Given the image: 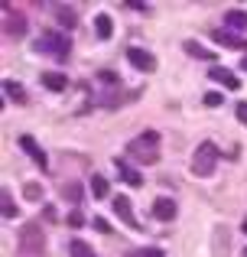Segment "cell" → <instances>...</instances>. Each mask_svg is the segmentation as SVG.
<instances>
[{"label":"cell","mask_w":247,"mask_h":257,"mask_svg":"<svg viewBox=\"0 0 247 257\" xmlns=\"http://www.w3.org/2000/svg\"><path fill=\"white\" fill-rule=\"evenodd\" d=\"M127 157H133L137 163L153 166L159 160V134L146 131V134H140V137H133L130 144H127Z\"/></svg>","instance_id":"1"},{"label":"cell","mask_w":247,"mask_h":257,"mask_svg":"<svg viewBox=\"0 0 247 257\" xmlns=\"http://www.w3.org/2000/svg\"><path fill=\"white\" fill-rule=\"evenodd\" d=\"M17 247H20L23 257H43V251H46L43 225H39V221H26V225L20 228V234H17Z\"/></svg>","instance_id":"2"},{"label":"cell","mask_w":247,"mask_h":257,"mask_svg":"<svg viewBox=\"0 0 247 257\" xmlns=\"http://www.w3.org/2000/svg\"><path fill=\"white\" fill-rule=\"evenodd\" d=\"M36 52H43V56H52L59 59V62H65V59L72 56V39L65 36V33H56V30H43L36 39Z\"/></svg>","instance_id":"3"},{"label":"cell","mask_w":247,"mask_h":257,"mask_svg":"<svg viewBox=\"0 0 247 257\" xmlns=\"http://www.w3.org/2000/svg\"><path fill=\"white\" fill-rule=\"evenodd\" d=\"M218 160H221L218 147L211 144V140H205V144H198V150L192 153V173H195L198 179H208V176L218 170Z\"/></svg>","instance_id":"4"},{"label":"cell","mask_w":247,"mask_h":257,"mask_svg":"<svg viewBox=\"0 0 247 257\" xmlns=\"http://www.w3.org/2000/svg\"><path fill=\"white\" fill-rule=\"evenodd\" d=\"M26 30H30L26 13H20V10H13L10 4H4V36L7 39H23Z\"/></svg>","instance_id":"5"},{"label":"cell","mask_w":247,"mask_h":257,"mask_svg":"<svg viewBox=\"0 0 247 257\" xmlns=\"http://www.w3.org/2000/svg\"><path fill=\"white\" fill-rule=\"evenodd\" d=\"M111 205H114V215L124 221L127 228L143 231V228H140V221H137V215H133V205H130V199H127V195H114V202H111Z\"/></svg>","instance_id":"6"},{"label":"cell","mask_w":247,"mask_h":257,"mask_svg":"<svg viewBox=\"0 0 247 257\" xmlns=\"http://www.w3.org/2000/svg\"><path fill=\"white\" fill-rule=\"evenodd\" d=\"M127 62H130L137 72H156V56L146 52V49H137V46L127 49Z\"/></svg>","instance_id":"7"},{"label":"cell","mask_w":247,"mask_h":257,"mask_svg":"<svg viewBox=\"0 0 247 257\" xmlns=\"http://www.w3.org/2000/svg\"><path fill=\"white\" fill-rule=\"evenodd\" d=\"M49 10H52V17L59 20V26H62V30H75V23H78L75 7H69V4H49Z\"/></svg>","instance_id":"8"},{"label":"cell","mask_w":247,"mask_h":257,"mask_svg":"<svg viewBox=\"0 0 247 257\" xmlns=\"http://www.w3.org/2000/svg\"><path fill=\"white\" fill-rule=\"evenodd\" d=\"M20 147H23V150L30 153V160L39 166V170H46V166H49V160H46V150H43V147H39L36 140L30 137V134H23V137H20Z\"/></svg>","instance_id":"9"},{"label":"cell","mask_w":247,"mask_h":257,"mask_svg":"<svg viewBox=\"0 0 247 257\" xmlns=\"http://www.w3.org/2000/svg\"><path fill=\"white\" fill-rule=\"evenodd\" d=\"M176 212H179V205L172 199H166V195L153 202V218H159V221H172V218H176Z\"/></svg>","instance_id":"10"},{"label":"cell","mask_w":247,"mask_h":257,"mask_svg":"<svg viewBox=\"0 0 247 257\" xmlns=\"http://www.w3.org/2000/svg\"><path fill=\"white\" fill-rule=\"evenodd\" d=\"M228 244H231L228 228H224V225H215V231H211V251H215V257H224V254H228Z\"/></svg>","instance_id":"11"},{"label":"cell","mask_w":247,"mask_h":257,"mask_svg":"<svg viewBox=\"0 0 247 257\" xmlns=\"http://www.w3.org/2000/svg\"><path fill=\"white\" fill-rule=\"evenodd\" d=\"M211 39L221 43V46H228V49H247V43L241 36H234L231 30H211Z\"/></svg>","instance_id":"12"},{"label":"cell","mask_w":247,"mask_h":257,"mask_svg":"<svg viewBox=\"0 0 247 257\" xmlns=\"http://www.w3.org/2000/svg\"><path fill=\"white\" fill-rule=\"evenodd\" d=\"M208 75H211V82L224 85V88H228V91H237V88H241V82H237V75H231L228 69H221V65H215V69H211Z\"/></svg>","instance_id":"13"},{"label":"cell","mask_w":247,"mask_h":257,"mask_svg":"<svg viewBox=\"0 0 247 257\" xmlns=\"http://www.w3.org/2000/svg\"><path fill=\"white\" fill-rule=\"evenodd\" d=\"M114 166H117V173H121V179L127 182V186H133V189H137L140 182H143V179H140V173L133 170V166L127 163V160H121V157H117V160H114Z\"/></svg>","instance_id":"14"},{"label":"cell","mask_w":247,"mask_h":257,"mask_svg":"<svg viewBox=\"0 0 247 257\" xmlns=\"http://www.w3.org/2000/svg\"><path fill=\"white\" fill-rule=\"evenodd\" d=\"M95 33H98V39H111V33H114V20H111L108 13H98V17H95Z\"/></svg>","instance_id":"15"},{"label":"cell","mask_w":247,"mask_h":257,"mask_svg":"<svg viewBox=\"0 0 247 257\" xmlns=\"http://www.w3.org/2000/svg\"><path fill=\"white\" fill-rule=\"evenodd\" d=\"M182 49L189 52V56H195V59H205V62H215V52H211V49H202V46H198L195 39H185V43H182Z\"/></svg>","instance_id":"16"},{"label":"cell","mask_w":247,"mask_h":257,"mask_svg":"<svg viewBox=\"0 0 247 257\" xmlns=\"http://www.w3.org/2000/svg\"><path fill=\"white\" fill-rule=\"evenodd\" d=\"M224 30H247V13L228 10V13H224Z\"/></svg>","instance_id":"17"},{"label":"cell","mask_w":247,"mask_h":257,"mask_svg":"<svg viewBox=\"0 0 247 257\" xmlns=\"http://www.w3.org/2000/svg\"><path fill=\"white\" fill-rule=\"evenodd\" d=\"M43 85L49 88V91H62V88L69 85V78H65L62 72H46V75H43Z\"/></svg>","instance_id":"18"},{"label":"cell","mask_w":247,"mask_h":257,"mask_svg":"<svg viewBox=\"0 0 247 257\" xmlns=\"http://www.w3.org/2000/svg\"><path fill=\"white\" fill-rule=\"evenodd\" d=\"M4 91H7V98H10V101L26 104V88L23 85H17V82H10V78H7V82H4Z\"/></svg>","instance_id":"19"},{"label":"cell","mask_w":247,"mask_h":257,"mask_svg":"<svg viewBox=\"0 0 247 257\" xmlns=\"http://www.w3.org/2000/svg\"><path fill=\"white\" fill-rule=\"evenodd\" d=\"M62 199L65 202H82V186H78V182H62Z\"/></svg>","instance_id":"20"},{"label":"cell","mask_w":247,"mask_h":257,"mask_svg":"<svg viewBox=\"0 0 247 257\" xmlns=\"http://www.w3.org/2000/svg\"><path fill=\"white\" fill-rule=\"evenodd\" d=\"M69 254H72V257H95V251H91V244H85L82 238L69 241Z\"/></svg>","instance_id":"21"},{"label":"cell","mask_w":247,"mask_h":257,"mask_svg":"<svg viewBox=\"0 0 247 257\" xmlns=\"http://www.w3.org/2000/svg\"><path fill=\"white\" fill-rule=\"evenodd\" d=\"M91 192H95V199H104V195L111 192V186H108V179H104V176H91Z\"/></svg>","instance_id":"22"},{"label":"cell","mask_w":247,"mask_h":257,"mask_svg":"<svg viewBox=\"0 0 247 257\" xmlns=\"http://www.w3.org/2000/svg\"><path fill=\"white\" fill-rule=\"evenodd\" d=\"M0 202H4V218H17V205H13V192L10 189L0 192Z\"/></svg>","instance_id":"23"},{"label":"cell","mask_w":247,"mask_h":257,"mask_svg":"<svg viewBox=\"0 0 247 257\" xmlns=\"http://www.w3.org/2000/svg\"><path fill=\"white\" fill-rule=\"evenodd\" d=\"M23 195L30 202H39V199H43V186H39V182H26V186H23Z\"/></svg>","instance_id":"24"},{"label":"cell","mask_w":247,"mask_h":257,"mask_svg":"<svg viewBox=\"0 0 247 257\" xmlns=\"http://www.w3.org/2000/svg\"><path fill=\"white\" fill-rule=\"evenodd\" d=\"M202 101H205V104H208V107H218V104H221L224 98H221V94H218V91H205V94H202Z\"/></svg>","instance_id":"25"},{"label":"cell","mask_w":247,"mask_h":257,"mask_svg":"<svg viewBox=\"0 0 247 257\" xmlns=\"http://www.w3.org/2000/svg\"><path fill=\"white\" fill-rule=\"evenodd\" d=\"M234 114H237V120H241V124H247V101H241V104L234 107Z\"/></svg>","instance_id":"26"},{"label":"cell","mask_w":247,"mask_h":257,"mask_svg":"<svg viewBox=\"0 0 247 257\" xmlns=\"http://www.w3.org/2000/svg\"><path fill=\"white\" fill-rule=\"evenodd\" d=\"M65 221H69L72 228H78V225H82L85 218H82V212H69V218H65Z\"/></svg>","instance_id":"27"},{"label":"cell","mask_w":247,"mask_h":257,"mask_svg":"<svg viewBox=\"0 0 247 257\" xmlns=\"http://www.w3.org/2000/svg\"><path fill=\"white\" fill-rule=\"evenodd\" d=\"M95 228H98L101 234H108V231H111V228H108V221H104V218H95Z\"/></svg>","instance_id":"28"},{"label":"cell","mask_w":247,"mask_h":257,"mask_svg":"<svg viewBox=\"0 0 247 257\" xmlns=\"http://www.w3.org/2000/svg\"><path fill=\"white\" fill-rule=\"evenodd\" d=\"M241 69L247 72V52H244V59H241Z\"/></svg>","instance_id":"29"},{"label":"cell","mask_w":247,"mask_h":257,"mask_svg":"<svg viewBox=\"0 0 247 257\" xmlns=\"http://www.w3.org/2000/svg\"><path fill=\"white\" fill-rule=\"evenodd\" d=\"M241 231H244V234H247V218H244V221H241Z\"/></svg>","instance_id":"30"},{"label":"cell","mask_w":247,"mask_h":257,"mask_svg":"<svg viewBox=\"0 0 247 257\" xmlns=\"http://www.w3.org/2000/svg\"><path fill=\"white\" fill-rule=\"evenodd\" d=\"M127 257H143V254H140V251H130V254H127Z\"/></svg>","instance_id":"31"},{"label":"cell","mask_w":247,"mask_h":257,"mask_svg":"<svg viewBox=\"0 0 247 257\" xmlns=\"http://www.w3.org/2000/svg\"><path fill=\"white\" fill-rule=\"evenodd\" d=\"M244 257H247V251H244Z\"/></svg>","instance_id":"32"}]
</instances>
